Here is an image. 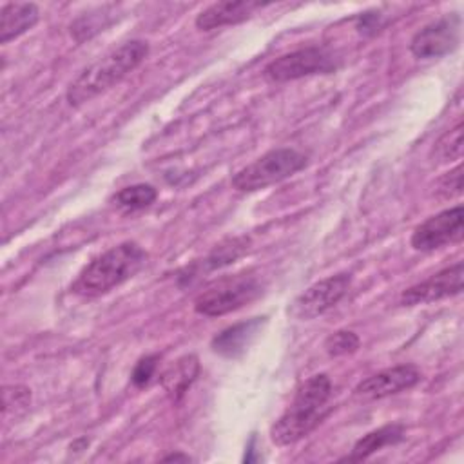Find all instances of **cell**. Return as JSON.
Segmentation results:
<instances>
[{"label": "cell", "mask_w": 464, "mask_h": 464, "mask_svg": "<svg viewBox=\"0 0 464 464\" xmlns=\"http://www.w3.org/2000/svg\"><path fill=\"white\" fill-rule=\"evenodd\" d=\"M420 381V372L413 364H399L377 372L355 386V395L364 399H384L413 388Z\"/></svg>", "instance_id": "11"}, {"label": "cell", "mask_w": 464, "mask_h": 464, "mask_svg": "<svg viewBox=\"0 0 464 464\" xmlns=\"http://www.w3.org/2000/svg\"><path fill=\"white\" fill-rule=\"evenodd\" d=\"M196 373H198V361L194 357H185V359L178 361L176 368L165 375L167 377L165 382L172 381V384H169L167 390L174 395H181L190 386Z\"/></svg>", "instance_id": "18"}, {"label": "cell", "mask_w": 464, "mask_h": 464, "mask_svg": "<svg viewBox=\"0 0 464 464\" xmlns=\"http://www.w3.org/2000/svg\"><path fill=\"white\" fill-rule=\"evenodd\" d=\"M40 11L36 4L11 2L0 9V42L7 44L36 25Z\"/></svg>", "instance_id": "13"}, {"label": "cell", "mask_w": 464, "mask_h": 464, "mask_svg": "<svg viewBox=\"0 0 464 464\" xmlns=\"http://www.w3.org/2000/svg\"><path fill=\"white\" fill-rule=\"evenodd\" d=\"M31 401V390L25 386H5L4 388V419L9 415L11 410L18 411V410H25L29 406Z\"/></svg>", "instance_id": "22"}, {"label": "cell", "mask_w": 464, "mask_h": 464, "mask_svg": "<svg viewBox=\"0 0 464 464\" xmlns=\"http://www.w3.org/2000/svg\"><path fill=\"white\" fill-rule=\"evenodd\" d=\"M437 192L444 198L459 196L462 192V165H457L437 181Z\"/></svg>", "instance_id": "23"}, {"label": "cell", "mask_w": 464, "mask_h": 464, "mask_svg": "<svg viewBox=\"0 0 464 464\" xmlns=\"http://www.w3.org/2000/svg\"><path fill=\"white\" fill-rule=\"evenodd\" d=\"M459 33L460 18L451 13L417 31L410 42V51L422 60L440 58L459 45Z\"/></svg>", "instance_id": "9"}, {"label": "cell", "mask_w": 464, "mask_h": 464, "mask_svg": "<svg viewBox=\"0 0 464 464\" xmlns=\"http://www.w3.org/2000/svg\"><path fill=\"white\" fill-rule=\"evenodd\" d=\"M261 281L252 272L225 276L196 295L194 310L207 317L225 315L250 304L261 295Z\"/></svg>", "instance_id": "4"}, {"label": "cell", "mask_w": 464, "mask_h": 464, "mask_svg": "<svg viewBox=\"0 0 464 464\" xmlns=\"http://www.w3.org/2000/svg\"><path fill=\"white\" fill-rule=\"evenodd\" d=\"M257 7H261L257 2H216L196 16V27L201 31H212L223 25L241 24L248 20Z\"/></svg>", "instance_id": "12"}, {"label": "cell", "mask_w": 464, "mask_h": 464, "mask_svg": "<svg viewBox=\"0 0 464 464\" xmlns=\"http://www.w3.org/2000/svg\"><path fill=\"white\" fill-rule=\"evenodd\" d=\"M259 324H261V317H254L250 321H243L225 328L221 334H218L212 339L214 352L225 357H237L246 348L250 339L256 335Z\"/></svg>", "instance_id": "14"}, {"label": "cell", "mask_w": 464, "mask_h": 464, "mask_svg": "<svg viewBox=\"0 0 464 464\" xmlns=\"http://www.w3.org/2000/svg\"><path fill=\"white\" fill-rule=\"evenodd\" d=\"M350 283H352V274L341 272L310 285L290 304V310H288L290 315L301 321H308L328 312L344 297V294L350 288Z\"/></svg>", "instance_id": "7"}, {"label": "cell", "mask_w": 464, "mask_h": 464, "mask_svg": "<svg viewBox=\"0 0 464 464\" xmlns=\"http://www.w3.org/2000/svg\"><path fill=\"white\" fill-rule=\"evenodd\" d=\"M404 439V426L402 424H386L377 430H372L362 439H359L346 457V460H364L375 451L382 450L384 446H393Z\"/></svg>", "instance_id": "15"}, {"label": "cell", "mask_w": 464, "mask_h": 464, "mask_svg": "<svg viewBox=\"0 0 464 464\" xmlns=\"http://www.w3.org/2000/svg\"><path fill=\"white\" fill-rule=\"evenodd\" d=\"M147 263V252L134 241H123L82 268L71 292L82 297H100L134 277Z\"/></svg>", "instance_id": "1"}, {"label": "cell", "mask_w": 464, "mask_h": 464, "mask_svg": "<svg viewBox=\"0 0 464 464\" xmlns=\"http://www.w3.org/2000/svg\"><path fill=\"white\" fill-rule=\"evenodd\" d=\"M158 198V190L149 185V183H136V185H129L125 188H121L120 192H116L114 201L116 205L129 208V210H140L145 208L149 205H152Z\"/></svg>", "instance_id": "16"}, {"label": "cell", "mask_w": 464, "mask_h": 464, "mask_svg": "<svg viewBox=\"0 0 464 464\" xmlns=\"http://www.w3.org/2000/svg\"><path fill=\"white\" fill-rule=\"evenodd\" d=\"M464 236V208L462 205L446 208L419 227L411 234V246L420 252H433L450 243H459Z\"/></svg>", "instance_id": "8"}, {"label": "cell", "mask_w": 464, "mask_h": 464, "mask_svg": "<svg viewBox=\"0 0 464 464\" xmlns=\"http://www.w3.org/2000/svg\"><path fill=\"white\" fill-rule=\"evenodd\" d=\"M433 156L439 163L462 158V123L460 121L437 140L433 147Z\"/></svg>", "instance_id": "17"}, {"label": "cell", "mask_w": 464, "mask_h": 464, "mask_svg": "<svg viewBox=\"0 0 464 464\" xmlns=\"http://www.w3.org/2000/svg\"><path fill=\"white\" fill-rule=\"evenodd\" d=\"M359 346H361V339L352 330H337V332L330 334L324 341V350L332 357L353 353L359 350Z\"/></svg>", "instance_id": "19"}, {"label": "cell", "mask_w": 464, "mask_h": 464, "mask_svg": "<svg viewBox=\"0 0 464 464\" xmlns=\"http://www.w3.org/2000/svg\"><path fill=\"white\" fill-rule=\"evenodd\" d=\"M462 277H464V265L462 261L433 274L422 283H417L406 288L401 294V303L406 306L435 303L451 295H459L462 292Z\"/></svg>", "instance_id": "10"}, {"label": "cell", "mask_w": 464, "mask_h": 464, "mask_svg": "<svg viewBox=\"0 0 464 464\" xmlns=\"http://www.w3.org/2000/svg\"><path fill=\"white\" fill-rule=\"evenodd\" d=\"M163 460H183V462H188L190 460V457L188 455H183V453H172V455H167V457H163Z\"/></svg>", "instance_id": "25"}, {"label": "cell", "mask_w": 464, "mask_h": 464, "mask_svg": "<svg viewBox=\"0 0 464 464\" xmlns=\"http://www.w3.org/2000/svg\"><path fill=\"white\" fill-rule=\"evenodd\" d=\"M245 245H246L245 239H232L227 245H219L203 263L208 265V268H218V266L228 265L243 252Z\"/></svg>", "instance_id": "21"}, {"label": "cell", "mask_w": 464, "mask_h": 464, "mask_svg": "<svg viewBox=\"0 0 464 464\" xmlns=\"http://www.w3.org/2000/svg\"><path fill=\"white\" fill-rule=\"evenodd\" d=\"M330 395L332 381L326 373H317L306 379L297 388L290 406L272 424V442L277 446H290L306 437L321 422Z\"/></svg>", "instance_id": "2"}, {"label": "cell", "mask_w": 464, "mask_h": 464, "mask_svg": "<svg viewBox=\"0 0 464 464\" xmlns=\"http://www.w3.org/2000/svg\"><path fill=\"white\" fill-rule=\"evenodd\" d=\"M149 54V44L143 40H129L89 65L67 89V102L78 107L91 102L98 94L111 89L134 71Z\"/></svg>", "instance_id": "3"}, {"label": "cell", "mask_w": 464, "mask_h": 464, "mask_svg": "<svg viewBox=\"0 0 464 464\" xmlns=\"http://www.w3.org/2000/svg\"><path fill=\"white\" fill-rule=\"evenodd\" d=\"M158 359H160L158 355H145L143 359H140V361L136 362V366H134V370H132V375H130L134 386L141 388V386L149 384V381L152 379V375H154V372H156Z\"/></svg>", "instance_id": "24"}, {"label": "cell", "mask_w": 464, "mask_h": 464, "mask_svg": "<svg viewBox=\"0 0 464 464\" xmlns=\"http://www.w3.org/2000/svg\"><path fill=\"white\" fill-rule=\"evenodd\" d=\"M339 67L337 58L324 47H304L272 60L265 67L270 82H290L312 74H328Z\"/></svg>", "instance_id": "6"}, {"label": "cell", "mask_w": 464, "mask_h": 464, "mask_svg": "<svg viewBox=\"0 0 464 464\" xmlns=\"http://www.w3.org/2000/svg\"><path fill=\"white\" fill-rule=\"evenodd\" d=\"M105 16L107 14H94V13L82 14L71 24V34L74 36L76 42H83L94 36L98 31H103V27L107 25V22H103Z\"/></svg>", "instance_id": "20"}, {"label": "cell", "mask_w": 464, "mask_h": 464, "mask_svg": "<svg viewBox=\"0 0 464 464\" xmlns=\"http://www.w3.org/2000/svg\"><path fill=\"white\" fill-rule=\"evenodd\" d=\"M306 165V156L295 149L283 147L268 150L256 161L243 167L232 178V187L243 192H254L292 178Z\"/></svg>", "instance_id": "5"}]
</instances>
